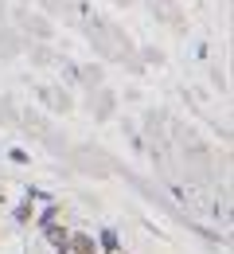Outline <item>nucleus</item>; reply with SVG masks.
Listing matches in <instances>:
<instances>
[{
	"mask_svg": "<svg viewBox=\"0 0 234 254\" xmlns=\"http://www.w3.org/2000/svg\"><path fill=\"white\" fill-rule=\"evenodd\" d=\"M67 247L74 254H94V251H98V243H94L90 235H74V239H67Z\"/></svg>",
	"mask_w": 234,
	"mask_h": 254,
	"instance_id": "1",
	"label": "nucleus"
}]
</instances>
